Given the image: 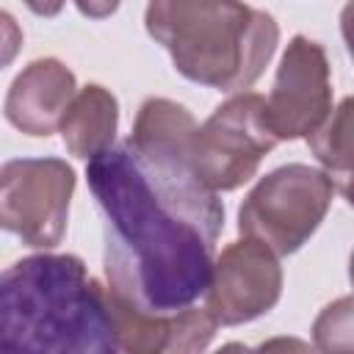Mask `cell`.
<instances>
[{
  "label": "cell",
  "mask_w": 354,
  "mask_h": 354,
  "mask_svg": "<svg viewBox=\"0 0 354 354\" xmlns=\"http://www.w3.org/2000/svg\"><path fill=\"white\" fill-rule=\"evenodd\" d=\"M194 116L147 100L127 141L88 158V188L105 216V285L141 313L194 304L213 271L224 205L191 166Z\"/></svg>",
  "instance_id": "cell-1"
},
{
  "label": "cell",
  "mask_w": 354,
  "mask_h": 354,
  "mask_svg": "<svg viewBox=\"0 0 354 354\" xmlns=\"http://www.w3.org/2000/svg\"><path fill=\"white\" fill-rule=\"evenodd\" d=\"M113 354L105 285L75 254H30L0 271V354Z\"/></svg>",
  "instance_id": "cell-2"
},
{
  "label": "cell",
  "mask_w": 354,
  "mask_h": 354,
  "mask_svg": "<svg viewBox=\"0 0 354 354\" xmlns=\"http://www.w3.org/2000/svg\"><path fill=\"white\" fill-rule=\"evenodd\" d=\"M144 25L185 80L227 94L249 88L279 44L277 19L243 0H149Z\"/></svg>",
  "instance_id": "cell-3"
},
{
  "label": "cell",
  "mask_w": 354,
  "mask_h": 354,
  "mask_svg": "<svg viewBox=\"0 0 354 354\" xmlns=\"http://www.w3.org/2000/svg\"><path fill=\"white\" fill-rule=\"evenodd\" d=\"M335 180L324 169L288 163L268 171L243 199L238 230L277 257L299 252L321 227L335 199Z\"/></svg>",
  "instance_id": "cell-4"
},
{
  "label": "cell",
  "mask_w": 354,
  "mask_h": 354,
  "mask_svg": "<svg viewBox=\"0 0 354 354\" xmlns=\"http://www.w3.org/2000/svg\"><path fill=\"white\" fill-rule=\"evenodd\" d=\"M277 144L266 122V97L238 91L194 130L191 166L210 191H235L254 177Z\"/></svg>",
  "instance_id": "cell-5"
},
{
  "label": "cell",
  "mask_w": 354,
  "mask_h": 354,
  "mask_svg": "<svg viewBox=\"0 0 354 354\" xmlns=\"http://www.w3.org/2000/svg\"><path fill=\"white\" fill-rule=\"evenodd\" d=\"M75 171L61 158H17L0 166V230L33 249L61 243Z\"/></svg>",
  "instance_id": "cell-6"
},
{
  "label": "cell",
  "mask_w": 354,
  "mask_h": 354,
  "mask_svg": "<svg viewBox=\"0 0 354 354\" xmlns=\"http://www.w3.org/2000/svg\"><path fill=\"white\" fill-rule=\"evenodd\" d=\"M332 111L329 61L318 41L293 36L277 66L274 88L266 100V122L277 141L310 136Z\"/></svg>",
  "instance_id": "cell-7"
},
{
  "label": "cell",
  "mask_w": 354,
  "mask_h": 354,
  "mask_svg": "<svg viewBox=\"0 0 354 354\" xmlns=\"http://www.w3.org/2000/svg\"><path fill=\"white\" fill-rule=\"evenodd\" d=\"M202 296L218 326H238L266 315L282 296L277 254L252 238L230 243L213 260L210 282Z\"/></svg>",
  "instance_id": "cell-8"
},
{
  "label": "cell",
  "mask_w": 354,
  "mask_h": 354,
  "mask_svg": "<svg viewBox=\"0 0 354 354\" xmlns=\"http://www.w3.org/2000/svg\"><path fill=\"white\" fill-rule=\"evenodd\" d=\"M75 91V75L58 58L30 61L14 77L6 94V116L19 133L47 138L58 130V122Z\"/></svg>",
  "instance_id": "cell-9"
},
{
  "label": "cell",
  "mask_w": 354,
  "mask_h": 354,
  "mask_svg": "<svg viewBox=\"0 0 354 354\" xmlns=\"http://www.w3.org/2000/svg\"><path fill=\"white\" fill-rule=\"evenodd\" d=\"M116 127H119V102L108 88L97 83H88L80 91H75L58 122L64 147L83 160L113 147Z\"/></svg>",
  "instance_id": "cell-10"
},
{
  "label": "cell",
  "mask_w": 354,
  "mask_h": 354,
  "mask_svg": "<svg viewBox=\"0 0 354 354\" xmlns=\"http://www.w3.org/2000/svg\"><path fill=\"white\" fill-rule=\"evenodd\" d=\"M313 155L324 166V171L335 180L337 191L348 196V180H351V100H340L337 108L326 113V119L304 136Z\"/></svg>",
  "instance_id": "cell-11"
},
{
  "label": "cell",
  "mask_w": 354,
  "mask_h": 354,
  "mask_svg": "<svg viewBox=\"0 0 354 354\" xmlns=\"http://www.w3.org/2000/svg\"><path fill=\"white\" fill-rule=\"evenodd\" d=\"M105 307L116 340V351H130V354H158L166 351L169 340V315H152L141 313L133 304L122 301L113 296L105 285Z\"/></svg>",
  "instance_id": "cell-12"
},
{
  "label": "cell",
  "mask_w": 354,
  "mask_h": 354,
  "mask_svg": "<svg viewBox=\"0 0 354 354\" xmlns=\"http://www.w3.org/2000/svg\"><path fill=\"white\" fill-rule=\"evenodd\" d=\"M218 324L207 313V307L188 304L183 310H174L169 315V340L166 351H202L213 340Z\"/></svg>",
  "instance_id": "cell-13"
},
{
  "label": "cell",
  "mask_w": 354,
  "mask_h": 354,
  "mask_svg": "<svg viewBox=\"0 0 354 354\" xmlns=\"http://www.w3.org/2000/svg\"><path fill=\"white\" fill-rule=\"evenodd\" d=\"M351 299L343 296L324 307L313 324V337L321 351H348L351 348Z\"/></svg>",
  "instance_id": "cell-14"
},
{
  "label": "cell",
  "mask_w": 354,
  "mask_h": 354,
  "mask_svg": "<svg viewBox=\"0 0 354 354\" xmlns=\"http://www.w3.org/2000/svg\"><path fill=\"white\" fill-rule=\"evenodd\" d=\"M19 50H22V28L8 11L0 8V69L14 64Z\"/></svg>",
  "instance_id": "cell-15"
},
{
  "label": "cell",
  "mask_w": 354,
  "mask_h": 354,
  "mask_svg": "<svg viewBox=\"0 0 354 354\" xmlns=\"http://www.w3.org/2000/svg\"><path fill=\"white\" fill-rule=\"evenodd\" d=\"M119 3L122 0H75L77 11L83 17H88V19H105V17H111L119 8Z\"/></svg>",
  "instance_id": "cell-16"
},
{
  "label": "cell",
  "mask_w": 354,
  "mask_h": 354,
  "mask_svg": "<svg viewBox=\"0 0 354 354\" xmlns=\"http://www.w3.org/2000/svg\"><path fill=\"white\" fill-rule=\"evenodd\" d=\"M25 6L39 17H55L64 8V0H25Z\"/></svg>",
  "instance_id": "cell-17"
}]
</instances>
